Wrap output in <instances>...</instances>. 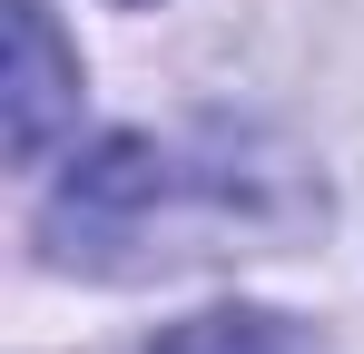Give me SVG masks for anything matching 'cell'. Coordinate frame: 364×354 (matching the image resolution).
Instances as JSON below:
<instances>
[{
	"label": "cell",
	"instance_id": "cell-1",
	"mask_svg": "<svg viewBox=\"0 0 364 354\" xmlns=\"http://www.w3.org/2000/svg\"><path fill=\"white\" fill-rule=\"evenodd\" d=\"M10 148L20 158H40L50 148V128H60V109H79V69L60 59V40H50V10L40 0H20L10 10Z\"/></svg>",
	"mask_w": 364,
	"mask_h": 354
},
{
	"label": "cell",
	"instance_id": "cell-2",
	"mask_svg": "<svg viewBox=\"0 0 364 354\" xmlns=\"http://www.w3.org/2000/svg\"><path fill=\"white\" fill-rule=\"evenodd\" d=\"M138 354H315L286 325V315H246V305H227V315H187V325H168L158 345H138Z\"/></svg>",
	"mask_w": 364,
	"mask_h": 354
}]
</instances>
